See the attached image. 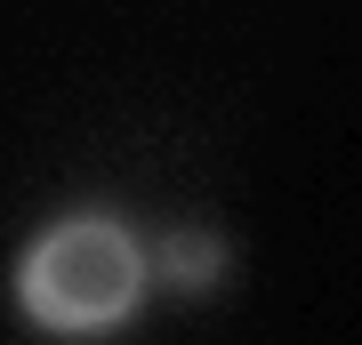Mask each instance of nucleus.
Segmentation results:
<instances>
[{"mask_svg":"<svg viewBox=\"0 0 362 345\" xmlns=\"http://www.w3.org/2000/svg\"><path fill=\"white\" fill-rule=\"evenodd\" d=\"M145 297V249L121 217H57L40 241L16 257V305L49 337H97L121 329Z\"/></svg>","mask_w":362,"mask_h":345,"instance_id":"1","label":"nucleus"},{"mask_svg":"<svg viewBox=\"0 0 362 345\" xmlns=\"http://www.w3.org/2000/svg\"><path fill=\"white\" fill-rule=\"evenodd\" d=\"M161 273H169L177 289H209V282L226 273V249L209 241V233H169V249H161Z\"/></svg>","mask_w":362,"mask_h":345,"instance_id":"2","label":"nucleus"}]
</instances>
